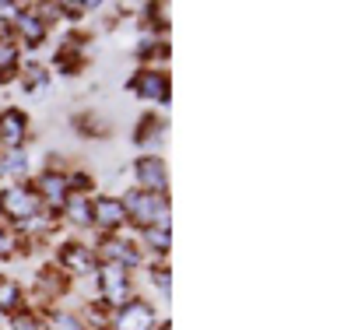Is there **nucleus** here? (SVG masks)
Listing matches in <instances>:
<instances>
[{"label": "nucleus", "mask_w": 351, "mask_h": 330, "mask_svg": "<svg viewBox=\"0 0 351 330\" xmlns=\"http://www.w3.org/2000/svg\"><path fill=\"white\" fill-rule=\"evenodd\" d=\"M127 222H134L137 228H152L162 225L169 228V197L165 193H144V190H130L127 197H120Z\"/></svg>", "instance_id": "f257e3e1"}, {"label": "nucleus", "mask_w": 351, "mask_h": 330, "mask_svg": "<svg viewBox=\"0 0 351 330\" xmlns=\"http://www.w3.org/2000/svg\"><path fill=\"white\" fill-rule=\"evenodd\" d=\"M99 295H102V306H127L134 298V281H130V271L120 263H99Z\"/></svg>", "instance_id": "f03ea898"}, {"label": "nucleus", "mask_w": 351, "mask_h": 330, "mask_svg": "<svg viewBox=\"0 0 351 330\" xmlns=\"http://www.w3.org/2000/svg\"><path fill=\"white\" fill-rule=\"evenodd\" d=\"M43 211V204H39V193L36 187H28V183H8L4 190H0V215L11 218L14 225L25 222V218H32Z\"/></svg>", "instance_id": "7ed1b4c3"}, {"label": "nucleus", "mask_w": 351, "mask_h": 330, "mask_svg": "<svg viewBox=\"0 0 351 330\" xmlns=\"http://www.w3.org/2000/svg\"><path fill=\"white\" fill-rule=\"evenodd\" d=\"M56 260H60V271H67V274H95L99 271L95 246H84V239H67L56 250Z\"/></svg>", "instance_id": "20e7f679"}, {"label": "nucleus", "mask_w": 351, "mask_h": 330, "mask_svg": "<svg viewBox=\"0 0 351 330\" xmlns=\"http://www.w3.org/2000/svg\"><path fill=\"white\" fill-rule=\"evenodd\" d=\"M134 179L137 187L134 190H144V193H165L169 190V165L162 155H141L134 162Z\"/></svg>", "instance_id": "39448f33"}, {"label": "nucleus", "mask_w": 351, "mask_h": 330, "mask_svg": "<svg viewBox=\"0 0 351 330\" xmlns=\"http://www.w3.org/2000/svg\"><path fill=\"white\" fill-rule=\"evenodd\" d=\"M155 309L152 303L130 298L127 306H120L116 313H109V330H155Z\"/></svg>", "instance_id": "423d86ee"}, {"label": "nucleus", "mask_w": 351, "mask_h": 330, "mask_svg": "<svg viewBox=\"0 0 351 330\" xmlns=\"http://www.w3.org/2000/svg\"><path fill=\"white\" fill-rule=\"evenodd\" d=\"M127 88H130L137 99H144V102H169V78H165V71H158V67L137 71Z\"/></svg>", "instance_id": "0eeeda50"}, {"label": "nucleus", "mask_w": 351, "mask_h": 330, "mask_svg": "<svg viewBox=\"0 0 351 330\" xmlns=\"http://www.w3.org/2000/svg\"><path fill=\"white\" fill-rule=\"evenodd\" d=\"M28 141V116L14 106L0 113V148L4 152H21V144Z\"/></svg>", "instance_id": "6e6552de"}, {"label": "nucleus", "mask_w": 351, "mask_h": 330, "mask_svg": "<svg viewBox=\"0 0 351 330\" xmlns=\"http://www.w3.org/2000/svg\"><path fill=\"white\" fill-rule=\"evenodd\" d=\"M92 225L102 228V232H116V228H123L127 225V215H123V204L120 197H99L92 200Z\"/></svg>", "instance_id": "1a4fd4ad"}, {"label": "nucleus", "mask_w": 351, "mask_h": 330, "mask_svg": "<svg viewBox=\"0 0 351 330\" xmlns=\"http://www.w3.org/2000/svg\"><path fill=\"white\" fill-rule=\"evenodd\" d=\"M162 137H165V119H162V116H155V113H144V116L137 119L134 144H141V148H152L148 155H158V144H162Z\"/></svg>", "instance_id": "9d476101"}, {"label": "nucleus", "mask_w": 351, "mask_h": 330, "mask_svg": "<svg viewBox=\"0 0 351 330\" xmlns=\"http://www.w3.org/2000/svg\"><path fill=\"white\" fill-rule=\"evenodd\" d=\"M14 25H18V32H21V43H25V46H43V43H46L49 25H46L39 14H28V11H21Z\"/></svg>", "instance_id": "9b49d317"}, {"label": "nucleus", "mask_w": 351, "mask_h": 330, "mask_svg": "<svg viewBox=\"0 0 351 330\" xmlns=\"http://www.w3.org/2000/svg\"><path fill=\"white\" fill-rule=\"evenodd\" d=\"M64 222L71 228H92V200L81 193H71V200L64 204Z\"/></svg>", "instance_id": "f8f14e48"}, {"label": "nucleus", "mask_w": 351, "mask_h": 330, "mask_svg": "<svg viewBox=\"0 0 351 330\" xmlns=\"http://www.w3.org/2000/svg\"><path fill=\"white\" fill-rule=\"evenodd\" d=\"M21 309H25V292H21V285L0 278V313L14 316V313H21Z\"/></svg>", "instance_id": "ddd939ff"}, {"label": "nucleus", "mask_w": 351, "mask_h": 330, "mask_svg": "<svg viewBox=\"0 0 351 330\" xmlns=\"http://www.w3.org/2000/svg\"><path fill=\"white\" fill-rule=\"evenodd\" d=\"M46 84H49V71H46L43 64H28V67H25V74H21L25 95H43Z\"/></svg>", "instance_id": "4468645a"}, {"label": "nucleus", "mask_w": 351, "mask_h": 330, "mask_svg": "<svg viewBox=\"0 0 351 330\" xmlns=\"http://www.w3.org/2000/svg\"><path fill=\"white\" fill-rule=\"evenodd\" d=\"M21 250H25V239H21L11 225L0 222V260H11V257L21 253Z\"/></svg>", "instance_id": "2eb2a0df"}, {"label": "nucleus", "mask_w": 351, "mask_h": 330, "mask_svg": "<svg viewBox=\"0 0 351 330\" xmlns=\"http://www.w3.org/2000/svg\"><path fill=\"white\" fill-rule=\"evenodd\" d=\"M11 330H49V327H46V320H43V316H36L32 309H28V313L21 309V313H14V316H11Z\"/></svg>", "instance_id": "dca6fc26"}, {"label": "nucleus", "mask_w": 351, "mask_h": 330, "mask_svg": "<svg viewBox=\"0 0 351 330\" xmlns=\"http://www.w3.org/2000/svg\"><path fill=\"white\" fill-rule=\"evenodd\" d=\"M95 187V176L92 172H67V190L71 193H81L84 197V190H92Z\"/></svg>", "instance_id": "f3484780"}, {"label": "nucleus", "mask_w": 351, "mask_h": 330, "mask_svg": "<svg viewBox=\"0 0 351 330\" xmlns=\"http://www.w3.org/2000/svg\"><path fill=\"white\" fill-rule=\"evenodd\" d=\"M21 11H25L21 4H8V0H4V4H0V28H11Z\"/></svg>", "instance_id": "a211bd4d"}]
</instances>
